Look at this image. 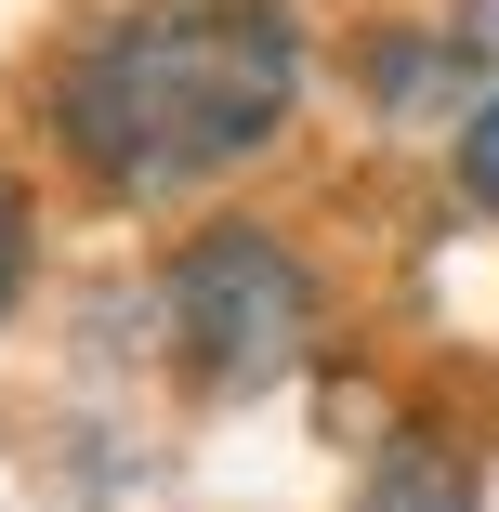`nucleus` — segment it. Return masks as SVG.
<instances>
[{
  "label": "nucleus",
  "mask_w": 499,
  "mask_h": 512,
  "mask_svg": "<svg viewBox=\"0 0 499 512\" xmlns=\"http://www.w3.org/2000/svg\"><path fill=\"white\" fill-rule=\"evenodd\" d=\"M447 158H460V197L473 211H499V79L460 106V132H447Z\"/></svg>",
  "instance_id": "4"
},
{
  "label": "nucleus",
  "mask_w": 499,
  "mask_h": 512,
  "mask_svg": "<svg viewBox=\"0 0 499 512\" xmlns=\"http://www.w3.org/2000/svg\"><path fill=\"white\" fill-rule=\"evenodd\" d=\"M303 119L289 0H132L53 66V145L106 197H184L250 171Z\"/></svg>",
  "instance_id": "1"
},
{
  "label": "nucleus",
  "mask_w": 499,
  "mask_h": 512,
  "mask_svg": "<svg viewBox=\"0 0 499 512\" xmlns=\"http://www.w3.org/2000/svg\"><path fill=\"white\" fill-rule=\"evenodd\" d=\"M355 512H473V473H460L447 447H421V434H394V447L368 460Z\"/></svg>",
  "instance_id": "3"
},
{
  "label": "nucleus",
  "mask_w": 499,
  "mask_h": 512,
  "mask_svg": "<svg viewBox=\"0 0 499 512\" xmlns=\"http://www.w3.org/2000/svg\"><path fill=\"white\" fill-rule=\"evenodd\" d=\"M14 302H27V184L0 171V329H14Z\"/></svg>",
  "instance_id": "5"
},
{
  "label": "nucleus",
  "mask_w": 499,
  "mask_h": 512,
  "mask_svg": "<svg viewBox=\"0 0 499 512\" xmlns=\"http://www.w3.org/2000/svg\"><path fill=\"white\" fill-rule=\"evenodd\" d=\"M158 329L184 355V381H211V394H263L316 355L329 329V289L316 263L289 250L276 224H197L171 263H158Z\"/></svg>",
  "instance_id": "2"
},
{
  "label": "nucleus",
  "mask_w": 499,
  "mask_h": 512,
  "mask_svg": "<svg viewBox=\"0 0 499 512\" xmlns=\"http://www.w3.org/2000/svg\"><path fill=\"white\" fill-rule=\"evenodd\" d=\"M447 27H460V53H486V66H499V0H460Z\"/></svg>",
  "instance_id": "6"
}]
</instances>
